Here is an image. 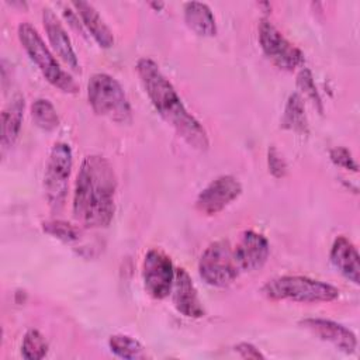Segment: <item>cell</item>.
I'll list each match as a JSON object with an SVG mask.
<instances>
[{
  "mask_svg": "<svg viewBox=\"0 0 360 360\" xmlns=\"http://www.w3.org/2000/svg\"><path fill=\"white\" fill-rule=\"evenodd\" d=\"M117 177L111 163L100 155L86 156L73 191V217L87 228H105L115 212Z\"/></svg>",
  "mask_w": 360,
  "mask_h": 360,
  "instance_id": "6da1fadb",
  "label": "cell"
},
{
  "mask_svg": "<svg viewBox=\"0 0 360 360\" xmlns=\"http://www.w3.org/2000/svg\"><path fill=\"white\" fill-rule=\"evenodd\" d=\"M136 73L142 87L159 115L193 149L205 152L210 146L207 131L200 121L187 111L173 84L150 58L136 62Z\"/></svg>",
  "mask_w": 360,
  "mask_h": 360,
  "instance_id": "7a4b0ae2",
  "label": "cell"
},
{
  "mask_svg": "<svg viewBox=\"0 0 360 360\" xmlns=\"http://www.w3.org/2000/svg\"><path fill=\"white\" fill-rule=\"evenodd\" d=\"M262 294L273 301L330 302L339 297V290L325 281L305 276H280L262 287Z\"/></svg>",
  "mask_w": 360,
  "mask_h": 360,
  "instance_id": "3957f363",
  "label": "cell"
},
{
  "mask_svg": "<svg viewBox=\"0 0 360 360\" xmlns=\"http://www.w3.org/2000/svg\"><path fill=\"white\" fill-rule=\"evenodd\" d=\"M20 44L30 59L41 70L42 76L56 89L63 93H77L79 86L75 79L59 65L58 59L45 45L37 28L30 22H21L17 28Z\"/></svg>",
  "mask_w": 360,
  "mask_h": 360,
  "instance_id": "277c9868",
  "label": "cell"
},
{
  "mask_svg": "<svg viewBox=\"0 0 360 360\" xmlns=\"http://www.w3.org/2000/svg\"><path fill=\"white\" fill-rule=\"evenodd\" d=\"M87 100L91 110L118 124L132 120L129 100L117 79L107 73H94L87 83Z\"/></svg>",
  "mask_w": 360,
  "mask_h": 360,
  "instance_id": "5b68a950",
  "label": "cell"
},
{
  "mask_svg": "<svg viewBox=\"0 0 360 360\" xmlns=\"http://www.w3.org/2000/svg\"><path fill=\"white\" fill-rule=\"evenodd\" d=\"M233 246L228 239L211 242L198 260V274L211 287H228L239 276Z\"/></svg>",
  "mask_w": 360,
  "mask_h": 360,
  "instance_id": "8992f818",
  "label": "cell"
},
{
  "mask_svg": "<svg viewBox=\"0 0 360 360\" xmlns=\"http://www.w3.org/2000/svg\"><path fill=\"white\" fill-rule=\"evenodd\" d=\"M73 165L72 149L66 142H56L48 156L44 173V188L48 204L58 212L65 205L70 170Z\"/></svg>",
  "mask_w": 360,
  "mask_h": 360,
  "instance_id": "52a82bcc",
  "label": "cell"
},
{
  "mask_svg": "<svg viewBox=\"0 0 360 360\" xmlns=\"http://www.w3.org/2000/svg\"><path fill=\"white\" fill-rule=\"evenodd\" d=\"M259 44L263 53L273 65L283 70H294L304 62L302 52L291 44L267 18H262L257 27Z\"/></svg>",
  "mask_w": 360,
  "mask_h": 360,
  "instance_id": "ba28073f",
  "label": "cell"
},
{
  "mask_svg": "<svg viewBox=\"0 0 360 360\" xmlns=\"http://www.w3.org/2000/svg\"><path fill=\"white\" fill-rule=\"evenodd\" d=\"M174 267L170 256L162 249H149L142 263V278L146 292L155 300H163L172 292Z\"/></svg>",
  "mask_w": 360,
  "mask_h": 360,
  "instance_id": "9c48e42d",
  "label": "cell"
},
{
  "mask_svg": "<svg viewBox=\"0 0 360 360\" xmlns=\"http://www.w3.org/2000/svg\"><path fill=\"white\" fill-rule=\"evenodd\" d=\"M240 194V181L231 174H224L214 179L201 190L195 200V208L204 215H215L225 210Z\"/></svg>",
  "mask_w": 360,
  "mask_h": 360,
  "instance_id": "30bf717a",
  "label": "cell"
},
{
  "mask_svg": "<svg viewBox=\"0 0 360 360\" xmlns=\"http://www.w3.org/2000/svg\"><path fill=\"white\" fill-rule=\"evenodd\" d=\"M233 252L240 270L255 271L262 269L267 262L270 246L264 235L248 229L240 233Z\"/></svg>",
  "mask_w": 360,
  "mask_h": 360,
  "instance_id": "8fae6325",
  "label": "cell"
},
{
  "mask_svg": "<svg viewBox=\"0 0 360 360\" xmlns=\"http://www.w3.org/2000/svg\"><path fill=\"white\" fill-rule=\"evenodd\" d=\"M300 325L312 335L318 336L321 340L332 343L336 349L346 354H352L356 352V335L342 323L323 318H307L302 319Z\"/></svg>",
  "mask_w": 360,
  "mask_h": 360,
  "instance_id": "7c38bea8",
  "label": "cell"
},
{
  "mask_svg": "<svg viewBox=\"0 0 360 360\" xmlns=\"http://www.w3.org/2000/svg\"><path fill=\"white\" fill-rule=\"evenodd\" d=\"M172 302L177 312L187 318H201L205 311L202 302L198 297L197 288L190 277V274L179 267L174 270V281L172 287Z\"/></svg>",
  "mask_w": 360,
  "mask_h": 360,
  "instance_id": "4fadbf2b",
  "label": "cell"
},
{
  "mask_svg": "<svg viewBox=\"0 0 360 360\" xmlns=\"http://www.w3.org/2000/svg\"><path fill=\"white\" fill-rule=\"evenodd\" d=\"M42 22L53 52L63 60V63L68 68H70L75 72H80V65L76 52L72 46L70 38L59 18L51 8L42 10Z\"/></svg>",
  "mask_w": 360,
  "mask_h": 360,
  "instance_id": "5bb4252c",
  "label": "cell"
},
{
  "mask_svg": "<svg viewBox=\"0 0 360 360\" xmlns=\"http://www.w3.org/2000/svg\"><path fill=\"white\" fill-rule=\"evenodd\" d=\"M330 263L349 281L360 283V257L356 246L343 235H339L330 248Z\"/></svg>",
  "mask_w": 360,
  "mask_h": 360,
  "instance_id": "9a60e30c",
  "label": "cell"
},
{
  "mask_svg": "<svg viewBox=\"0 0 360 360\" xmlns=\"http://www.w3.org/2000/svg\"><path fill=\"white\" fill-rule=\"evenodd\" d=\"M72 7L80 17L83 27L93 37V39L101 48H111L114 44V35L110 27L104 22L98 11L86 1H72Z\"/></svg>",
  "mask_w": 360,
  "mask_h": 360,
  "instance_id": "2e32d148",
  "label": "cell"
},
{
  "mask_svg": "<svg viewBox=\"0 0 360 360\" xmlns=\"http://www.w3.org/2000/svg\"><path fill=\"white\" fill-rule=\"evenodd\" d=\"M24 97L15 94L1 112V149L6 152L11 148L20 135L24 117Z\"/></svg>",
  "mask_w": 360,
  "mask_h": 360,
  "instance_id": "e0dca14e",
  "label": "cell"
},
{
  "mask_svg": "<svg viewBox=\"0 0 360 360\" xmlns=\"http://www.w3.org/2000/svg\"><path fill=\"white\" fill-rule=\"evenodd\" d=\"M184 21L187 27L201 37H214L217 34V22L211 8L198 1L184 4Z\"/></svg>",
  "mask_w": 360,
  "mask_h": 360,
  "instance_id": "ac0fdd59",
  "label": "cell"
},
{
  "mask_svg": "<svg viewBox=\"0 0 360 360\" xmlns=\"http://www.w3.org/2000/svg\"><path fill=\"white\" fill-rule=\"evenodd\" d=\"M281 128L290 129L298 134H307L308 132V121L305 115V105L302 96L295 91L291 93L281 117Z\"/></svg>",
  "mask_w": 360,
  "mask_h": 360,
  "instance_id": "d6986e66",
  "label": "cell"
},
{
  "mask_svg": "<svg viewBox=\"0 0 360 360\" xmlns=\"http://www.w3.org/2000/svg\"><path fill=\"white\" fill-rule=\"evenodd\" d=\"M31 118L38 128L46 132L56 129L59 125L56 110L48 98H37L31 104Z\"/></svg>",
  "mask_w": 360,
  "mask_h": 360,
  "instance_id": "ffe728a7",
  "label": "cell"
},
{
  "mask_svg": "<svg viewBox=\"0 0 360 360\" xmlns=\"http://www.w3.org/2000/svg\"><path fill=\"white\" fill-rule=\"evenodd\" d=\"M108 347L117 357H121V359L135 360V359L145 357V347L129 335L118 333V335L110 336Z\"/></svg>",
  "mask_w": 360,
  "mask_h": 360,
  "instance_id": "44dd1931",
  "label": "cell"
},
{
  "mask_svg": "<svg viewBox=\"0 0 360 360\" xmlns=\"http://www.w3.org/2000/svg\"><path fill=\"white\" fill-rule=\"evenodd\" d=\"M48 353V342L45 336L37 330L30 329L22 338L21 343V354L27 360H41Z\"/></svg>",
  "mask_w": 360,
  "mask_h": 360,
  "instance_id": "7402d4cb",
  "label": "cell"
},
{
  "mask_svg": "<svg viewBox=\"0 0 360 360\" xmlns=\"http://www.w3.org/2000/svg\"><path fill=\"white\" fill-rule=\"evenodd\" d=\"M42 229L49 233L51 236L62 240L63 243H75L80 239V229L69 222L59 221V219H52V221H45L42 222Z\"/></svg>",
  "mask_w": 360,
  "mask_h": 360,
  "instance_id": "603a6c76",
  "label": "cell"
},
{
  "mask_svg": "<svg viewBox=\"0 0 360 360\" xmlns=\"http://www.w3.org/2000/svg\"><path fill=\"white\" fill-rule=\"evenodd\" d=\"M297 87L300 89V94L302 93L304 97H307L312 104L314 107H316V110L319 112L323 111V107H322V100H321V96L318 93V89L315 86V82H314V76L311 73V70L308 68H302L298 75H297Z\"/></svg>",
  "mask_w": 360,
  "mask_h": 360,
  "instance_id": "cb8c5ba5",
  "label": "cell"
},
{
  "mask_svg": "<svg viewBox=\"0 0 360 360\" xmlns=\"http://www.w3.org/2000/svg\"><path fill=\"white\" fill-rule=\"evenodd\" d=\"M329 158L336 166H339L342 169H346V170L357 172V163H356L353 155L350 153V150L347 148H345V146L332 148L329 150Z\"/></svg>",
  "mask_w": 360,
  "mask_h": 360,
  "instance_id": "d4e9b609",
  "label": "cell"
},
{
  "mask_svg": "<svg viewBox=\"0 0 360 360\" xmlns=\"http://www.w3.org/2000/svg\"><path fill=\"white\" fill-rule=\"evenodd\" d=\"M267 163H269V170H270V173L274 177L280 179V177L285 176V173H287V163H285L284 158L280 155V152L274 146L269 148Z\"/></svg>",
  "mask_w": 360,
  "mask_h": 360,
  "instance_id": "484cf974",
  "label": "cell"
},
{
  "mask_svg": "<svg viewBox=\"0 0 360 360\" xmlns=\"http://www.w3.org/2000/svg\"><path fill=\"white\" fill-rule=\"evenodd\" d=\"M233 349L242 359H264V354L256 346L248 342H240Z\"/></svg>",
  "mask_w": 360,
  "mask_h": 360,
  "instance_id": "4316f807",
  "label": "cell"
},
{
  "mask_svg": "<svg viewBox=\"0 0 360 360\" xmlns=\"http://www.w3.org/2000/svg\"><path fill=\"white\" fill-rule=\"evenodd\" d=\"M150 6L155 7V8H162L165 4L163 3H150Z\"/></svg>",
  "mask_w": 360,
  "mask_h": 360,
  "instance_id": "83f0119b",
  "label": "cell"
}]
</instances>
